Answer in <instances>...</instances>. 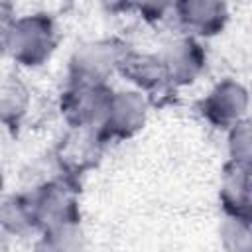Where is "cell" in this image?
<instances>
[{"instance_id":"obj_1","label":"cell","mask_w":252,"mask_h":252,"mask_svg":"<svg viewBox=\"0 0 252 252\" xmlns=\"http://www.w3.org/2000/svg\"><path fill=\"white\" fill-rule=\"evenodd\" d=\"M53 45H55L53 24L49 18L41 14L16 20L6 39V47L10 49L12 57L22 65H30V67L45 61L53 51Z\"/></svg>"},{"instance_id":"obj_2","label":"cell","mask_w":252,"mask_h":252,"mask_svg":"<svg viewBox=\"0 0 252 252\" xmlns=\"http://www.w3.org/2000/svg\"><path fill=\"white\" fill-rule=\"evenodd\" d=\"M110 94L112 93L104 89L102 83H77L75 81V85L63 96L61 110L71 124L79 128L93 126L102 120Z\"/></svg>"},{"instance_id":"obj_3","label":"cell","mask_w":252,"mask_h":252,"mask_svg":"<svg viewBox=\"0 0 252 252\" xmlns=\"http://www.w3.org/2000/svg\"><path fill=\"white\" fill-rule=\"evenodd\" d=\"M146 100L138 93H112L100 120L102 132L112 138H126L142 128Z\"/></svg>"},{"instance_id":"obj_4","label":"cell","mask_w":252,"mask_h":252,"mask_svg":"<svg viewBox=\"0 0 252 252\" xmlns=\"http://www.w3.org/2000/svg\"><path fill=\"white\" fill-rule=\"evenodd\" d=\"M122 51L110 41L89 43L81 47L71 63L77 83H102L106 73L116 67Z\"/></svg>"},{"instance_id":"obj_5","label":"cell","mask_w":252,"mask_h":252,"mask_svg":"<svg viewBox=\"0 0 252 252\" xmlns=\"http://www.w3.org/2000/svg\"><path fill=\"white\" fill-rule=\"evenodd\" d=\"M246 108V93L232 81L220 83L203 102L205 116L217 126H236Z\"/></svg>"},{"instance_id":"obj_6","label":"cell","mask_w":252,"mask_h":252,"mask_svg":"<svg viewBox=\"0 0 252 252\" xmlns=\"http://www.w3.org/2000/svg\"><path fill=\"white\" fill-rule=\"evenodd\" d=\"M116 67L120 73L142 89H156L167 81L165 63L161 57L148 53H126L122 51Z\"/></svg>"},{"instance_id":"obj_7","label":"cell","mask_w":252,"mask_h":252,"mask_svg":"<svg viewBox=\"0 0 252 252\" xmlns=\"http://www.w3.org/2000/svg\"><path fill=\"white\" fill-rule=\"evenodd\" d=\"M161 59L165 63L167 79L177 81V83H191L205 63V55L201 51V45L189 37L175 41L169 47L167 55Z\"/></svg>"},{"instance_id":"obj_8","label":"cell","mask_w":252,"mask_h":252,"mask_svg":"<svg viewBox=\"0 0 252 252\" xmlns=\"http://www.w3.org/2000/svg\"><path fill=\"white\" fill-rule=\"evenodd\" d=\"M177 14L183 24L201 33H211L222 26V0H175Z\"/></svg>"},{"instance_id":"obj_9","label":"cell","mask_w":252,"mask_h":252,"mask_svg":"<svg viewBox=\"0 0 252 252\" xmlns=\"http://www.w3.org/2000/svg\"><path fill=\"white\" fill-rule=\"evenodd\" d=\"M28 91L20 81L8 79L0 83V122L10 126L18 124L28 110Z\"/></svg>"},{"instance_id":"obj_10","label":"cell","mask_w":252,"mask_h":252,"mask_svg":"<svg viewBox=\"0 0 252 252\" xmlns=\"http://www.w3.org/2000/svg\"><path fill=\"white\" fill-rule=\"evenodd\" d=\"M222 201L226 207L236 211V207L246 209L248 207V169L246 161H236L226 167L224 181H222Z\"/></svg>"},{"instance_id":"obj_11","label":"cell","mask_w":252,"mask_h":252,"mask_svg":"<svg viewBox=\"0 0 252 252\" xmlns=\"http://www.w3.org/2000/svg\"><path fill=\"white\" fill-rule=\"evenodd\" d=\"M169 2L171 0H130V4H134L148 18H159L169 6Z\"/></svg>"},{"instance_id":"obj_12","label":"cell","mask_w":252,"mask_h":252,"mask_svg":"<svg viewBox=\"0 0 252 252\" xmlns=\"http://www.w3.org/2000/svg\"><path fill=\"white\" fill-rule=\"evenodd\" d=\"M14 22H16V20L12 18V10H10V6L4 4V2H0V45H2V43L6 45L8 33H10V30H12Z\"/></svg>"},{"instance_id":"obj_13","label":"cell","mask_w":252,"mask_h":252,"mask_svg":"<svg viewBox=\"0 0 252 252\" xmlns=\"http://www.w3.org/2000/svg\"><path fill=\"white\" fill-rule=\"evenodd\" d=\"M106 8H110V10H116V8H120L122 4H128L130 0H100Z\"/></svg>"},{"instance_id":"obj_14","label":"cell","mask_w":252,"mask_h":252,"mask_svg":"<svg viewBox=\"0 0 252 252\" xmlns=\"http://www.w3.org/2000/svg\"><path fill=\"white\" fill-rule=\"evenodd\" d=\"M0 187H2V171H0Z\"/></svg>"}]
</instances>
